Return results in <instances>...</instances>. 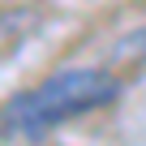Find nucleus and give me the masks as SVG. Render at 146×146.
<instances>
[{"label":"nucleus","instance_id":"1","mask_svg":"<svg viewBox=\"0 0 146 146\" xmlns=\"http://www.w3.org/2000/svg\"><path fill=\"white\" fill-rule=\"evenodd\" d=\"M116 95H120V82L108 69H95V64L60 69L52 78H43L39 86L13 95L0 112V125L13 133H43L52 125H64L69 116H82V112L112 103Z\"/></svg>","mask_w":146,"mask_h":146},{"label":"nucleus","instance_id":"2","mask_svg":"<svg viewBox=\"0 0 146 146\" xmlns=\"http://www.w3.org/2000/svg\"><path fill=\"white\" fill-rule=\"evenodd\" d=\"M116 56H120V60L146 64V26H137V30H129L125 39H116Z\"/></svg>","mask_w":146,"mask_h":146}]
</instances>
